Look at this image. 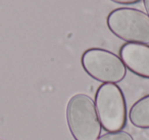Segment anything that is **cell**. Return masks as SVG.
I'll return each mask as SVG.
<instances>
[{"label": "cell", "instance_id": "obj_1", "mask_svg": "<svg viewBox=\"0 0 149 140\" xmlns=\"http://www.w3.org/2000/svg\"><path fill=\"white\" fill-rule=\"evenodd\" d=\"M66 121L74 140H97L101 135V124L94 100L87 94H74L68 102Z\"/></svg>", "mask_w": 149, "mask_h": 140}, {"label": "cell", "instance_id": "obj_2", "mask_svg": "<svg viewBox=\"0 0 149 140\" xmlns=\"http://www.w3.org/2000/svg\"><path fill=\"white\" fill-rule=\"evenodd\" d=\"M96 111L101 127L107 132L122 131L127 124V102L116 84H101L95 94Z\"/></svg>", "mask_w": 149, "mask_h": 140}, {"label": "cell", "instance_id": "obj_3", "mask_svg": "<svg viewBox=\"0 0 149 140\" xmlns=\"http://www.w3.org/2000/svg\"><path fill=\"white\" fill-rule=\"evenodd\" d=\"M106 23L113 35L128 43H149V15L142 10L116 8L108 15Z\"/></svg>", "mask_w": 149, "mask_h": 140}, {"label": "cell", "instance_id": "obj_4", "mask_svg": "<svg viewBox=\"0 0 149 140\" xmlns=\"http://www.w3.org/2000/svg\"><path fill=\"white\" fill-rule=\"evenodd\" d=\"M81 62L91 78L103 84L120 83L127 75V68L120 56L103 48L87 49L82 55Z\"/></svg>", "mask_w": 149, "mask_h": 140}, {"label": "cell", "instance_id": "obj_5", "mask_svg": "<svg viewBox=\"0 0 149 140\" xmlns=\"http://www.w3.org/2000/svg\"><path fill=\"white\" fill-rule=\"evenodd\" d=\"M120 57L128 70L139 77L149 79L148 44H124L120 49Z\"/></svg>", "mask_w": 149, "mask_h": 140}, {"label": "cell", "instance_id": "obj_6", "mask_svg": "<svg viewBox=\"0 0 149 140\" xmlns=\"http://www.w3.org/2000/svg\"><path fill=\"white\" fill-rule=\"evenodd\" d=\"M130 122L137 128L149 129V94L137 100L129 111Z\"/></svg>", "mask_w": 149, "mask_h": 140}, {"label": "cell", "instance_id": "obj_7", "mask_svg": "<svg viewBox=\"0 0 149 140\" xmlns=\"http://www.w3.org/2000/svg\"><path fill=\"white\" fill-rule=\"evenodd\" d=\"M97 140H134V138L128 132L118 131V132H108V133L100 136Z\"/></svg>", "mask_w": 149, "mask_h": 140}, {"label": "cell", "instance_id": "obj_8", "mask_svg": "<svg viewBox=\"0 0 149 140\" xmlns=\"http://www.w3.org/2000/svg\"><path fill=\"white\" fill-rule=\"evenodd\" d=\"M112 2L118 3V4H123V5H130V4H135L138 3L141 0H110Z\"/></svg>", "mask_w": 149, "mask_h": 140}, {"label": "cell", "instance_id": "obj_9", "mask_svg": "<svg viewBox=\"0 0 149 140\" xmlns=\"http://www.w3.org/2000/svg\"><path fill=\"white\" fill-rule=\"evenodd\" d=\"M143 2H144V6L147 11V15H149V0H143Z\"/></svg>", "mask_w": 149, "mask_h": 140}]
</instances>
